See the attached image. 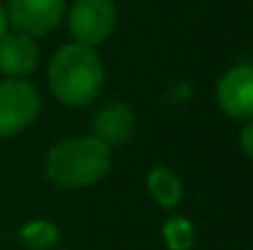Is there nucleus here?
Here are the masks:
<instances>
[{
	"label": "nucleus",
	"instance_id": "f03ea898",
	"mask_svg": "<svg viewBox=\"0 0 253 250\" xmlns=\"http://www.w3.org/2000/svg\"><path fill=\"white\" fill-rule=\"evenodd\" d=\"M49 88L64 106H88L103 88V64L93 47L67 44L49 64Z\"/></svg>",
	"mask_w": 253,
	"mask_h": 250
},
{
	"label": "nucleus",
	"instance_id": "20e7f679",
	"mask_svg": "<svg viewBox=\"0 0 253 250\" xmlns=\"http://www.w3.org/2000/svg\"><path fill=\"white\" fill-rule=\"evenodd\" d=\"M67 22L79 44L98 47L116 27V5L113 0H74Z\"/></svg>",
	"mask_w": 253,
	"mask_h": 250
},
{
	"label": "nucleus",
	"instance_id": "7ed1b4c3",
	"mask_svg": "<svg viewBox=\"0 0 253 250\" xmlns=\"http://www.w3.org/2000/svg\"><path fill=\"white\" fill-rule=\"evenodd\" d=\"M40 93L22 79H7L0 83V138L22 133L40 115Z\"/></svg>",
	"mask_w": 253,
	"mask_h": 250
},
{
	"label": "nucleus",
	"instance_id": "39448f33",
	"mask_svg": "<svg viewBox=\"0 0 253 250\" xmlns=\"http://www.w3.org/2000/svg\"><path fill=\"white\" fill-rule=\"evenodd\" d=\"M7 22L30 37H42L52 32L64 17V0H7Z\"/></svg>",
	"mask_w": 253,
	"mask_h": 250
},
{
	"label": "nucleus",
	"instance_id": "9b49d317",
	"mask_svg": "<svg viewBox=\"0 0 253 250\" xmlns=\"http://www.w3.org/2000/svg\"><path fill=\"white\" fill-rule=\"evenodd\" d=\"M163 236H165V243L169 250H189L194 243V228L187 218H169L163 228Z\"/></svg>",
	"mask_w": 253,
	"mask_h": 250
},
{
	"label": "nucleus",
	"instance_id": "9d476101",
	"mask_svg": "<svg viewBox=\"0 0 253 250\" xmlns=\"http://www.w3.org/2000/svg\"><path fill=\"white\" fill-rule=\"evenodd\" d=\"M59 238L57 226L47 223V221H32L20 231V241L32 250H47L49 246H54Z\"/></svg>",
	"mask_w": 253,
	"mask_h": 250
},
{
	"label": "nucleus",
	"instance_id": "0eeeda50",
	"mask_svg": "<svg viewBox=\"0 0 253 250\" xmlns=\"http://www.w3.org/2000/svg\"><path fill=\"white\" fill-rule=\"evenodd\" d=\"M40 49L25 32H5L0 37V71L10 79H22L35 71Z\"/></svg>",
	"mask_w": 253,
	"mask_h": 250
},
{
	"label": "nucleus",
	"instance_id": "1a4fd4ad",
	"mask_svg": "<svg viewBox=\"0 0 253 250\" xmlns=\"http://www.w3.org/2000/svg\"><path fill=\"white\" fill-rule=\"evenodd\" d=\"M148 191L163 209H174L182 199V181L168 167H155L148 172Z\"/></svg>",
	"mask_w": 253,
	"mask_h": 250
},
{
	"label": "nucleus",
	"instance_id": "6e6552de",
	"mask_svg": "<svg viewBox=\"0 0 253 250\" xmlns=\"http://www.w3.org/2000/svg\"><path fill=\"white\" fill-rule=\"evenodd\" d=\"M135 130V115L128 106L123 103H108L106 108H101L91 123V133L96 140H101L103 145L113 147V145H123Z\"/></svg>",
	"mask_w": 253,
	"mask_h": 250
},
{
	"label": "nucleus",
	"instance_id": "423d86ee",
	"mask_svg": "<svg viewBox=\"0 0 253 250\" xmlns=\"http://www.w3.org/2000/svg\"><path fill=\"white\" fill-rule=\"evenodd\" d=\"M219 108L229 118H253V67H234L216 86Z\"/></svg>",
	"mask_w": 253,
	"mask_h": 250
},
{
	"label": "nucleus",
	"instance_id": "ddd939ff",
	"mask_svg": "<svg viewBox=\"0 0 253 250\" xmlns=\"http://www.w3.org/2000/svg\"><path fill=\"white\" fill-rule=\"evenodd\" d=\"M7 32V15H5V10H2V5H0V37Z\"/></svg>",
	"mask_w": 253,
	"mask_h": 250
},
{
	"label": "nucleus",
	"instance_id": "f257e3e1",
	"mask_svg": "<svg viewBox=\"0 0 253 250\" xmlns=\"http://www.w3.org/2000/svg\"><path fill=\"white\" fill-rule=\"evenodd\" d=\"M111 169V147L88 138L57 143L44 157V177L59 189H82L101 181Z\"/></svg>",
	"mask_w": 253,
	"mask_h": 250
},
{
	"label": "nucleus",
	"instance_id": "f8f14e48",
	"mask_svg": "<svg viewBox=\"0 0 253 250\" xmlns=\"http://www.w3.org/2000/svg\"><path fill=\"white\" fill-rule=\"evenodd\" d=\"M241 150L249 160H253V118L246 120V125L241 130Z\"/></svg>",
	"mask_w": 253,
	"mask_h": 250
}]
</instances>
